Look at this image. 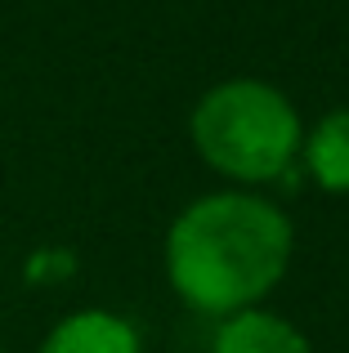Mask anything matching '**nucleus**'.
<instances>
[{"mask_svg": "<svg viewBox=\"0 0 349 353\" xmlns=\"http://www.w3.org/2000/svg\"><path fill=\"white\" fill-rule=\"evenodd\" d=\"M291 264V224L255 192H210L166 233V273L179 300L210 318L255 309Z\"/></svg>", "mask_w": 349, "mask_h": 353, "instance_id": "nucleus-1", "label": "nucleus"}, {"mask_svg": "<svg viewBox=\"0 0 349 353\" xmlns=\"http://www.w3.org/2000/svg\"><path fill=\"white\" fill-rule=\"evenodd\" d=\"M192 143L210 170L242 183H264L287 174L300 157V117L264 81H224L192 108Z\"/></svg>", "mask_w": 349, "mask_h": 353, "instance_id": "nucleus-2", "label": "nucleus"}, {"mask_svg": "<svg viewBox=\"0 0 349 353\" xmlns=\"http://www.w3.org/2000/svg\"><path fill=\"white\" fill-rule=\"evenodd\" d=\"M41 353H143L139 331L108 309L68 313L50 336L41 340Z\"/></svg>", "mask_w": 349, "mask_h": 353, "instance_id": "nucleus-3", "label": "nucleus"}, {"mask_svg": "<svg viewBox=\"0 0 349 353\" xmlns=\"http://www.w3.org/2000/svg\"><path fill=\"white\" fill-rule=\"evenodd\" d=\"M215 353H314V349L287 318L269 309H242L219 322Z\"/></svg>", "mask_w": 349, "mask_h": 353, "instance_id": "nucleus-4", "label": "nucleus"}, {"mask_svg": "<svg viewBox=\"0 0 349 353\" xmlns=\"http://www.w3.org/2000/svg\"><path fill=\"white\" fill-rule=\"evenodd\" d=\"M305 165L327 192H349V108H336L309 130Z\"/></svg>", "mask_w": 349, "mask_h": 353, "instance_id": "nucleus-5", "label": "nucleus"}, {"mask_svg": "<svg viewBox=\"0 0 349 353\" xmlns=\"http://www.w3.org/2000/svg\"><path fill=\"white\" fill-rule=\"evenodd\" d=\"M0 353H5V349H0Z\"/></svg>", "mask_w": 349, "mask_h": 353, "instance_id": "nucleus-6", "label": "nucleus"}]
</instances>
